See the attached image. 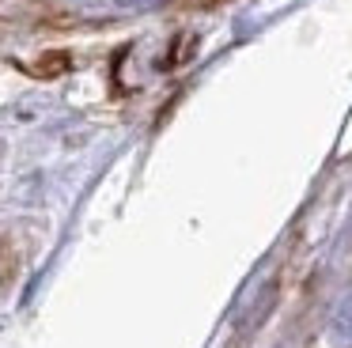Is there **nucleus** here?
Masks as SVG:
<instances>
[{
    "label": "nucleus",
    "instance_id": "obj_1",
    "mask_svg": "<svg viewBox=\"0 0 352 348\" xmlns=\"http://www.w3.org/2000/svg\"><path fill=\"white\" fill-rule=\"evenodd\" d=\"M333 333H337V340L352 345V295H344L341 307H337V314H333Z\"/></svg>",
    "mask_w": 352,
    "mask_h": 348
}]
</instances>
